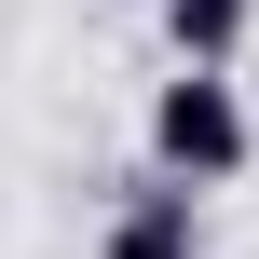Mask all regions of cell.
I'll return each instance as SVG.
<instances>
[{"label":"cell","mask_w":259,"mask_h":259,"mask_svg":"<svg viewBox=\"0 0 259 259\" xmlns=\"http://www.w3.org/2000/svg\"><path fill=\"white\" fill-rule=\"evenodd\" d=\"M96 259H205V219H191V178H150L109 205V246Z\"/></svg>","instance_id":"7a4b0ae2"},{"label":"cell","mask_w":259,"mask_h":259,"mask_svg":"<svg viewBox=\"0 0 259 259\" xmlns=\"http://www.w3.org/2000/svg\"><path fill=\"white\" fill-rule=\"evenodd\" d=\"M150 14H164L178 68H232V55H246V0H150Z\"/></svg>","instance_id":"3957f363"},{"label":"cell","mask_w":259,"mask_h":259,"mask_svg":"<svg viewBox=\"0 0 259 259\" xmlns=\"http://www.w3.org/2000/svg\"><path fill=\"white\" fill-rule=\"evenodd\" d=\"M246 150H259V109H246L232 68H178V82L150 96V164H164V178L219 191V178H246Z\"/></svg>","instance_id":"6da1fadb"}]
</instances>
